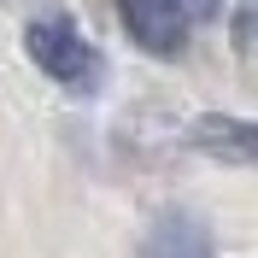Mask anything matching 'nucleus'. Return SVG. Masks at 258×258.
Instances as JSON below:
<instances>
[{"label":"nucleus","instance_id":"nucleus-2","mask_svg":"<svg viewBox=\"0 0 258 258\" xmlns=\"http://www.w3.org/2000/svg\"><path fill=\"white\" fill-rule=\"evenodd\" d=\"M117 18L135 47H147L153 59H176L188 47V6L182 0H117Z\"/></svg>","mask_w":258,"mask_h":258},{"label":"nucleus","instance_id":"nucleus-5","mask_svg":"<svg viewBox=\"0 0 258 258\" xmlns=\"http://www.w3.org/2000/svg\"><path fill=\"white\" fill-rule=\"evenodd\" d=\"M235 47L246 53V59H258V0H235Z\"/></svg>","mask_w":258,"mask_h":258},{"label":"nucleus","instance_id":"nucleus-1","mask_svg":"<svg viewBox=\"0 0 258 258\" xmlns=\"http://www.w3.org/2000/svg\"><path fill=\"white\" fill-rule=\"evenodd\" d=\"M24 53L35 59V71H47V77L64 82V88H94V82H100V53H94V41H88L64 12L35 18L30 30H24Z\"/></svg>","mask_w":258,"mask_h":258},{"label":"nucleus","instance_id":"nucleus-3","mask_svg":"<svg viewBox=\"0 0 258 258\" xmlns=\"http://www.w3.org/2000/svg\"><path fill=\"white\" fill-rule=\"evenodd\" d=\"M211 229L194 211H159L153 229L141 235V258H211Z\"/></svg>","mask_w":258,"mask_h":258},{"label":"nucleus","instance_id":"nucleus-4","mask_svg":"<svg viewBox=\"0 0 258 258\" xmlns=\"http://www.w3.org/2000/svg\"><path fill=\"white\" fill-rule=\"evenodd\" d=\"M194 147H206L229 164H258V123H235V117H200L194 123Z\"/></svg>","mask_w":258,"mask_h":258}]
</instances>
